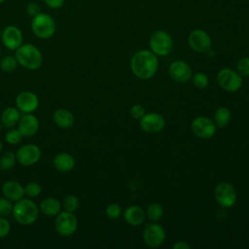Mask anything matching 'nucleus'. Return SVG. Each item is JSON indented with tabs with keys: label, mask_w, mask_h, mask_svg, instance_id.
<instances>
[{
	"label": "nucleus",
	"mask_w": 249,
	"mask_h": 249,
	"mask_svg": "<svg viewBox=\"0 0 249 249\" xmlns=\"http://www.w3.org/2000/svg\"><path fill=\"white\" fill-rule=\"evenodd\" d=\"M214 196L217 202L224 208H230L236 201V192L231 184L228 182L219 183L215 190Z\"/></svg>",
	"instance_id": "6e6552de"
},
{
	"label": "nucleus",
	"mask_w": 249,
	"mask_h": 249,
	"mask_svg": "<svg viewBox=\"0 0 249 249\" xmlns=\"http://www.w3.org/2000/svg\"><path fill=\"white\" fill-rule=\"evenodd\" d=\"M151 51L160 56H165L170 53L173 42L171 36L164 30L155 31L149 41Z\"/></svg>",
	"instance_id": "39448f33"
},
{
	"label": "nucleus",
	"mask_w": 249,
	"mask_h": 249,
	"mask_svg": "<svg viewBox=\"0 0 249 249\" xmlns=\"http://www.w3.org/2000/svg\"><path fill=\"white\" fill-rule=\"evenodd\" d=\"M0 56H1V53H0Z\"/></svg>",
	"instance_id": "37998d69"
},
{
	"label": "nucleus",
	"mask_w": 249,
	"mask_h": 249,
	"mask_svg": "<svg viewBox=\"0 0 249 249\" xmlns=\"http://www.w3.org/2000/svg\"><path fill=\"white\" fill-rule=\"evenodd\" d=\"M17 161V157L14 152H6L1 158H0V169L3 171H9L11 170Z\"/></svg>",
	"instance_id": "393cba45"
},
{
	"label": "nucleus",
	"mask_w": 249,
	"mask_h": 249,
	"mask_svg": "<svg viewBox=\"0 0 249 249\" xmlns=\"http://www.w3.org/2000/svg\"><path fill=\"white\" fill-rule=\"evenodd\" d=\"M188 44L196 53H207L211 49V38L204 30H193L188 36Z\"/></svg>",
	"instance_id": "1a4fd4ad"
},
{
	"label": "nucleus",
	"mask_w": 249,
	"mask_h": 249,
	"mask_svg": "<svg viewBox=\"0 0 249 249\" xmlns=\"http://www.w3.org/2000/svg\"><path fill=\"white\" fill-rule=\"evenodd\" d=\"M16 105L17 108L22 113H33L39 107V98L34 92L24 90L17 95Z\"/></svg>",
	"instance_id": "4468645a"
},
{
	"label": "nucleus",
	"mask_w": 249,
	"mask_h": 249,
	"mask_svg": "<svg viewBox=\"0 0 249 249\" xmlns=\"http://www.w3.org/2000/svg\"><path fill=\"white\" fill-rule=\"evenodd\" d=\"M144 114H145V108L140 104H135L130 109V115L133 119H140Z\"/></svg>",
	"instance_id": "e433bc0d"
},
{
	"label": "nucleus",
	"mask_w": 249,
	"mask_h": 249,
	"mask_svg": "<svg viewBox=\"0 0 249 249\" xmlns=\"http://www.w3.org/2000/svg\"><path fill=\"white\" fill-rule=\"evenodd\" d=\"M1 150H2V142L0 141V152H1Z\"/></svg>",
	"instance_id": "ea45409f"
},
{
	"label": "nucleus",
	"mask_w": 249,
	"mask_h": 249,
	"mask_svg": "<svg viewBox=\"0 0 249 249\" xmlns=\"http://www.w3.org/2000/svg\"><path fill=\"white\" fill-rule=\"evenodd\" d=\"M169 75L178 83H186L192 78L191 66L183 60H175L169 66Z\"/></svg>",
	"instance_id": "dca6fc26"
},
{
	"label": "nucleus",
	"mask_w": 249,
	"mask_h": 249,
	"mask_svg": "<svg viewBox=\"0 0 249 249\" xmlns=\"http://www.w3.org/2000/svg\"><path fill=\"white\" fill-rule=\"evenodd\" d=\"M31 30L39 39H50L55 33L56 25L52 16L46 13H39L31 19Z\"/></svg>",
	"instance_id": "20e7f679"
},
{
	"label": "nucleus",
	"mask_w": 249,
	"mask_h": 249,
	"mask_svg": "<svg viewBox=\"0 0 249 249\" xmlns=\"http://www.w3.org/2000/svg\"><path fill=\"white\" fill-rule=\"evenodd\" d=\"M191 126L194 134L203 139L212 137L216 132L215 123L211 119L204 116L196 117L194 119Z\"/></svg>",
	"instance_id": "9b49d317"
},
{
	"label": "nucleus",
	"mask_w": 249,
	"mask_h": 249,
	"mask_svg": "<svg viewBox=\"0 0 249 249\" xmlns=\"http://www.w3.org/2000/svg\"><path fill=\"white\" fill-rule=\"evenodd\" d=\"M217 82L224 90L229 92H234L242 86V78L239 73L230 68H223L218 72Z\"/></svg>",
	"instance_id": "0eeeda50"
},
{
	"label": "nucleus",
	"mask_w": 249,
	"mask_h": 249,
	"mask_svg": "<svg viewBox=\"0 0 249 249\" xmlns=\"http://www.w3.org/2000/svg\"><path fill=\"white\" fill-rule=\"evenodd\" d=\"M1 41L5 48L11 51H16L23 44V35L18 26L13 24L8 25L2 30Z\"/></svg>",
	"instance_id": "9d476101"
},
{
	"label": "nucleus",
	"mask_w": 249,
	"mask_h": 249,
	"mask_svg": "<svg viewBox=\"0 0 249 249\" xmlns=\"http://www.w3.org/2000/svg\"><path fill=\"white\" fill-rule=\"evenodd\" d=\"M54 229L62 236H70L78 229V220L73 212L60 211L54 220Z\"/></svg>",
	"instance_id": "423d86ee"
},
{
	"label": "nucleus",
	"mask_w": 249,
	"mask_h": 249,
	"mask_svg": "<svg viewBox=\"0 0 249 249\" xmlns=\"http://www.w3.org/2000/svg\"><path fill=\"white\" fill-rule=\"evenodd\" d=\"M214 121L215 124L218 127H225L231 121V112L230 110L225 107L221 106L219 107L214 114Z\"/></svg>",
	"instance_id": "b1692460"
},
{
	"label": "nucleus",
	"mask_w": 249,
	"mask_h": 249,
	"mask_svg": "<svg viewBox=\"0 0 249 249\" xmlns=\"http://www.w3.org/2000/svg\"><path fill=\"white\" fill-rule=\"evenodd\" d=\"M53 119L54 124L63 129L70 128L75 122L74 115L67 109L64 108H58L53 112Z\"/></svg>",
	"instance_id": "6ab92c4d"
},
{
	"label": "nucleus",
	"mask_w": 249,
	"mask_h": 249,
	"mask_svg": "<svg viewBox=\"0 0 249 249\" xmlns=\"http://www.w3.org/2000/svg\"><path fill=\"white\" fill-rule=\"evenodd\" d=\"M165 124L164 118L159 113L144 114L140 118V127L147 133H157L163 129Z\"/></svg>",
	"instance_id": "ddd939ff"
},
{
	"label": "nucleus",
	"mask_w": 249,
	"mask_h": 249,
	"mask_svg": "<svg viewBox=\"0 0 249 249\" xmlns=\"http://www.w3.org/2000/svg\"><path fill=\"white\" fill-rule=\"evenodd\" d=\"M18 64V60L14 55H6L0 60V68L6 73H11L16 70Z\"/></svg>",
	"instance_id": "a878e982"
},
{
	"label": "nucleus",
	"mask_w": 249,
	"mask_h": 249,
	"mask_svg": "<svg viewBox=\"0 0 249 249\" xmlns=\"http://www.w3.org/2000/svg\"><path fill=\"white\" fill-rule=\"evenodd\" d=\"M20 119L19 110L16 107H7L1 114V124L7 128H12Z\"/></svg>",
	"instance_id": "5701e85b"
},
{
	"label": "nucleus",
	"mask_w": 249,
	"mask_h": 249,
	"mask_svg": "<svg viewBox=\"0 0 249 249\" xmlns=\"http://www.w3.org/2000/svg\"><path fill=\"white\" fill-rule=\"evenodd\" d=\"M39 125V120L37 117L32 115V113H28L20 117L18 128L24 137H31L37 133Z\"/></svg>",
	"instance_id": "f3484780"
},
{
	"label": "nucleus",
	"mask_w": 249,
	"mask_h": 249,
	"mask_svg": "<svg viewBox=\"0 0 249 249\" xmlns=\"http://www.w3.org/2000/svg\"><path fill=\"white\" fill-rule=\"evenodd\" d=\"M26 13L30 17H35L41 13V7L37 2H30L26 6Z\"/></svg>",
	"instance_id": "c9c22d12"
},
{
	"label": "nucleus",
	"mask_w": 249,
	"mask_h": 249,
	"mask_svg": "<svg viewBox=\"0 0 249 249\" xmlns=\"http://www.w3.org/2000/svg\"><path fill=\"white\" fill-rule=\"evenodd\" d=\"M53 166L60 172H69L75 166V159L68 153H58L53 158Z\"/></svg>",
	"instance_id": "412c9836"
},
{
	"label": "nucleus",
	"mask_w": 249,
	"mask_h": 249,
	"mask_svg": "<svg viewBox=\"0 0 249 249\" xmlns=\"http://www.w3.org/2000/svg\"><path fill=\"white\" fill-rule=\"evenodd\" d=\"M16 157L18 163L24 166H30L40 160L41 150L35 144H25L18 148Z\"/></svg>",
	"instance_id": "f8f14e48"
},
{
	"label": "nucleus",
	"mask_w": 249,
	"mask_h": 249,
	"mask_svg": "<svg viewBox=\"0 0 249 249\" xmlns=\"http://www.w3.org/2000/svg\"><path fill=\"white\" fill-rule=\"evenodd\" d=\"M16 58L18 63L29 70H36L43 63V54L41 51L32 44H22L16 50Z\"/></svg>",
	"instance_id": "7ed1b4c3"
},
{
	"label": "nucleus",
	"mask_w": 249,
	"mask_h": 249,
	"mask_svg": "<svg viewBox=\"0 0 249 249\" xmlns=\"http://www.w3.org/2000/svg\"><path fill=\"white\" fill-rule=\"evenodd\" d=\"M237 72L240 76H249V57H241L237 62Z\"/></svg>",
	"instance_id": "72a5a7b5"
},
{
	"label": "nucleus",
	"mask_w": 249,
	"mask_h": 249,
	"mask_svg": "<svg viewBox=\"0 0 249 249\" xmlns=\"http://www.w3.org/2000/svg\"><path fill=\"white\" fill-rule=\"evenodd\" d=\"M209 79L206 74L202 72H197L193 76V84L196 89H204L208 86Z\"/></svg>",
	"instance_id": "7c9ffc66"
},
{
	"label": "nucleus",
	"mask_w": 249,
	"mask_h": 249,
	"mask_svg": "<svg viewBox=\"0 0 249 249\" xmlns=\"http://www.w3.org/2000/svg\"><path fill=\"white\" fill-rule=\"evenodd\" d=\"M42 192V187L39 183L37 182H29L27 183L25 186H24V193H25V196H27L28 197L30 198H33V197H36L38 196Z\"/></svg>",
	"instance_id": "c85d7f7f"
},
{
	"label": "nucleus",
	"mask_w": 249,
	"mask_h": 249,
	"mask_svg": "<svg viewBox=\"0 0 249 249\" xmlns=\"http://www.w3.org/2000/svg\"><path fill=\"white\" fill-rule=\"evenodd\" d=\"M162 214H163V209L160 203L154 202L149 204L147 208V216L151 221L153 222L159 221L162 217Z\"/></svg>",
	"instance_id": "bb28decb"
},
{
	"label": "nucleus",
	"mask_w": 249,
	"mask_h": 249,
	"mask_svg": "<svg viewBox=\"0 0 249 249\" xmlns=\"http://www.w3.org/2000/svg\"><path fill=\"white\" fill-rule=\"evenodd\" d=\"M80 205V200L75 195H68L64 197L62 201V206L64 210L69 212H75Z\"/></svg>",
	"instance_id": "cd10ccee"
},
{
	"label": "nucleus",
	"mask_w": 249,
	"mask_h": 249,
	"mask_svg": "<svg viewBox=\"0 0 249 249\" xmlns=\"http://www.w3.org/2000/svg\"><path fill=\"white\" fill-rule=\"evenodd\" d=\"M173 248L174 249H190V245L186 242L179 241L173 245Z\"/></svg>",
	"instance_id": "58836bf2"
},
{
	"label": "nucleus",
	"mask_w": 249,
	"mask_h": 249,
	"mask_svg": "<svg viewBox=\"0 0 249 249\" xmlns=\"http://www.w3.org/2000/svg\"><path fill=\"white\" fill-rule=\"evenodd\" d=\"M143 238L149 247L156 248L163 243L165 232L161 226L158 224H151L145 228L143 231Z\"/></svg>",
	"instance_id": "2eb2a0df"
},
{
	"label": "nucleus",
	"mask_w": 249,
	"mask_h": 249,
	"mask_svg": "<svg viewBox=\"0 0 249 249\" xmlns=\"http://www.w3.org/2000/svg\"><path fill=\"white\" fill-rule=\"evenodd\" d=\"M124 220L127 224L133 227L140 226L145 220V212L138 205L128 206L124 213Z\"/></svg>",
	"instance_id": "aec40b11"
},
{
	"label": "nucleus",
	"mask_w": 249,
	"mask_h": 249,
	"mask_svg": "<svg viewBox=\"0 0 249 249\" xmlns=\"http://www.w3.org/2000/svg\"><path fill=\"white\" fill-rule=\"evenodd\" d=\"M12 214L14 219L22 226L32 225L36 222L39 216V207L38 205L29 197L21 198L16 201L13 206Z\"/></svg>",
	"instance_id": "f03ea898"
},
{
	"label": "nucleus",
	"mask_w": 249,
	"mask_h": 249,
	"mask_svg": "<svg viewBox=\"0 0 249 249\" xmlns=\"http://www.w3.org/2000/svg\"><path fill=\"white\" fill-rule=\"evenodd\" d=\"M44 3L51 9H59L63 6L65 0H43Z\"/></svg>",
	"instance_id": "4c0bfd02"
},
{
	"label": "nucleus",
	"mask_w": 249,
	"mask_h": 249,
	"mask_svg": "<svg viewBox=\"0 0 249 249\" xmlns=\"http://www.w3.org/2000/svg\"><path fill=\"white\" fill-rule=\"evenodd\" d=\"M1 33H2V30H1V27H0V40H1Z\"/></svg>",
	"instance_id": "79ce46f5"
},
{
	"label": "nucleus",
	"mask_w": 249,
	"mask_h": 249,
	"mask_svg": "<svg viewBox=\"0 0 249 249\" xmlns=\"http://www.w3.org/2000/svg\"><path fill=\"white\" fill-rule=\"evenodd\" d=\"M13 204L10 199L4 197H0V217H6L12 214Z\"/></svg>",
	"instance_id": "2f4dec72"
},
{
	"label": "nucleus",
	"mask_w": 249,
	"mask_h": 249,
	"mask_svg": "<svg viewBox=\"0 0 249 249\" xmlns=\"http://www.w3.org/2000/svg\"><path fill=\"white\" fill-rule=\"evenodd\" d=\"M5 1H6V0H0V4H3Z\"/></svg>",
	"instance_id": "a19ab883"
},
{
	"label": "nucleus",
	"mask_w": 249,
	"mask_h": 249,
	"mask_svg": "<svg viewBox=\"0 0 249 249\" xmlns=\"http://www.w3.org/2000/svg\"><path fill=\"white\" fill-rule=\"evenodd\" d=\"M11 231L10 222L5 217H0V238L6 237Z\"/></svg>",
	"instance_id": "f704fd0d"
},
{
	"label": "nucleus",
	"mask_w": 249,
	"mask_h": 249,
	"mask_svg": "<svg viewBox=\"0 0 249 249\" xmlns=\"http://www.w3.org/2000/svg\"><path fill=\"white\" fill-rule=\"evenodd\" d=\"M39 209L43 214L53 217L61 211V203L57 198L52 196L46 197L40 202Z\"/></svg>",
	"instance_id": "4be33fe9"
},
{
	"label": "nucleus",
	"mask_w": 249,
	"mask_h": 249,
	"mask_svg": "<svg viewBox=\"0 0 249 249\" xmlns=\"http://www.w3.org/2000/svg\"><path fill=\"white\" fill-rule=\"evenodd\" d=\"M1 190H2L3 196L6 198L10 199L11 201H18L23 198V196H25L24 187H22V185L18 181H14V180L6 181L2 185Z\"/></svg>",
	"instance_id": "a211bd4d"
},
{
	"label": "nucleus",
	"mask_w": 249,
	"mask_h": 249,
	"mask_svg": "<svg viewBox=\"0 0 249 249\" xmlns=\"http://www.w3.org/2000/svg\"><path fill=\"white\" fill-rule=\"evenodd\" d=\"M130 67L137 78L149 80L157 73L159 68L158 57L152 51H138L131 57Z\"/></svg>",
	"instance_id": "f257e3e1"
},
{
	"label": "nucleus",
	"mask_w": 249,
	"mask_h": 249,
	"mask_svg": "<svg viewBox=\"0 0 249 249\" xmlns=\"http://www.w3.org/2000/svg\"><path fill=\"white\" fill-rule=\"evenodd\" d=\"M22 137H23V135L21 134V132L19 131L18 128H12L9 131H7L5 134L6 142L11 145L18 144L21 141Z\"/></svg>",
	"instance_id": "c756f323"
},
{
	"label": "nucleus",
	"mask_w": 249,
	"mask_h": 249,
	"mask_svg": "<svg viewBox=\"0 0 249 249\" xmlns=\"http://www.w3.org/2000/svg\"><path fill=\"white\" fill-rule=\"evenodd\" d=\"M106 214L112 220L118 219L122 214V207L118 203H110L106 208Z\"/></svg>",
	"instance_id": "473e14b6"
}]
</instances>
